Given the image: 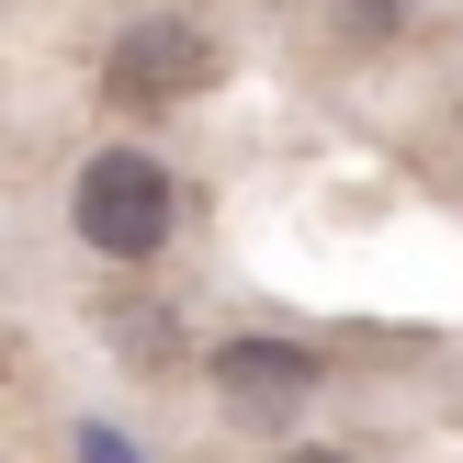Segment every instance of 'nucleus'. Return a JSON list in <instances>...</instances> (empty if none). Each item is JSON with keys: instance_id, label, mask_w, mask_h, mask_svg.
<instances>
[{"instance_id": "7ed1b4c3", "label": "nucleus", "mask_w": 463, "mask_h": 463, "mask_svg": "<svg viewBox=\"0 0 463 463\" xmlns=\"http://www.w3.org/2000/svg\"><path fill=\"white\" fill-rule=\"evenodd\" d=\"M317 384H328V373H317V351H294V339H226V351H215L226 419H294Z\"/></svg>"}, {"instance_id": "20e7f679", "label": "nucleus", "mask_w": 463, "mask_h": 463, "mask_svg": "<svg viewBox=\"0 0 463 463\" xmlns=\"http://www.w3.org/2000/svg\"><path fill=\"white\" fill-rule=\"evenodd\" d=\"M407 12H419V0H328V34L373 57V45H396V34H407Z\"/></svg>"}, {"instance_id": "f257e3e1", "label": "nucleus", "mask_w": 463, "mask_h": 463, "mask_svg": "<svg viewBox=\"0 0 463 463\" xmlns=\"http://www.w3.org/2000/svg\"><path fill=\"white\" fill-rule=\"evenodd\" d=\"M68 215H80V238L102 260H158L170 226H181V193H170V170L147 147H102L80 170V193H68Z\"/></svg>"}, {"instance_id": "423d86ee", "label": "nucleus", "mask_w": 463, "mask_h": 463, "mask_svg": "<svg viewBox=\"0 0 463 463\" xmlns=\"http://www.w3.org/2000/svg\"><path fill=\"white\" fill-rule=\"evenodd\" d=\"M294 463H339V452H294Z\"/></svg>"}, {"instance_id": "39448f33", "label": "nucleus", "mask_w": 463, "mask_h": 463, "mask_svg": "<svg viewBox=\"0 0 463 463\" xmlns=\"http://www.w3.org/2000/svg\"><path fill=\"white\" fill-rule=\"evenodd\" d=\"M113 339H125V351H147V362H170V351H181L170 317H113Z\"/></svg>"}, {"instance_id": "f03ea898", "label": "nucleus", "mask_w": 463, "mask_h": 463, "mask_svg": "<svg viewBox=\"0 0 463 463\" xmlns=\"http://www.w3.org/2000/svg\"><path fill=\"white\" fill-rule=\"evenodd\" d=\"M226 80V45L203 34L193 12H147V23H125V34L102 45V90L125 113H170V102H203V90Z\"/></svg>"}]
</instances>
